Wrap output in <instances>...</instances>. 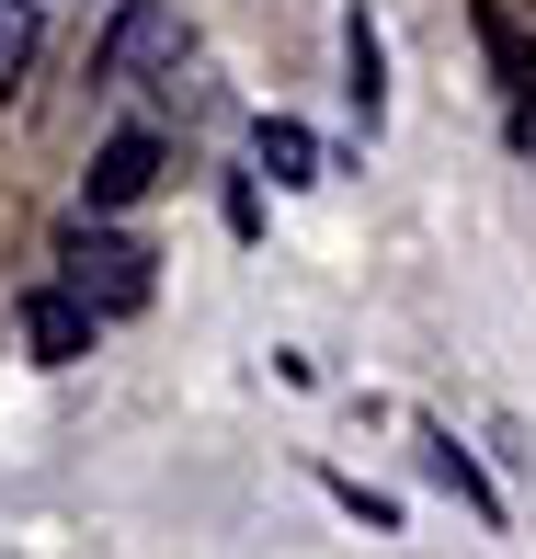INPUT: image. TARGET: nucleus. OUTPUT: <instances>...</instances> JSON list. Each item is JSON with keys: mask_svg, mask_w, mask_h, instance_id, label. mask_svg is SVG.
<instances>
[{"mask_svg": "<svg viewBox=\"0 0 536 559\" xmlns=\"http://www.w3.org/2000/svg\"><path fill=\"white\" fill-rule=\"evenodd\" d=\"M183 46H194V23H183V0H115V23H104V46H92V81H148V69H183Z\"/></svg>", "mask_w": 536, "mask_h": 559, "instance_id": "f03ea898", "label": "nucleus"}, {"mask_svg": "<svg viewBox=\"0 0 536 559\" xmlns=\"http://www.w3.org/2000/svg\"><path fill=\"white\" fill-rule=\"evenodd\" d=\"M251 148H263V171H274V183H320V138H309V126L263 115V138H251Z\"/></svg>", "mask_w": 536, "mask_h": 559, "instance_id": "0eeeda50", "label": "nucleus"}, {"mask_svg": "<svg viewBox=\"0 0 536 559\" xmlns=\"http://www.w3.org/2000/svg\"><path fill=\"white\" fill-rule=\"evenodd\" d=\"M148 183H160V138H148V126H126V138H104V148H92L81 217H115V206H138Z\"/></svg>", "mask_w": 536, "mask_h": 559, "instance_id": "20e7f679", "label": "nucleus"}, {"mask_svg": "<svg viewBox=\"0 0 536 559\" xmlns=\"http://www.w3.org/2000/svg\"><path fill=\"white\" fill-rule=\"evenodd\" d=\"M23 69H35V0H0V104L23 92Z\"/></svg>", "mask_w": 536, "mask_h": 559, "instance_id": "6e6552de", "label": "nucleus"}, {"mask_svg": "<svg viewBox=\"0 0 536 559\" xmlns=\"http://www.w3.org/2000/svg\"><path fill=\"white\" fill-rule=\"evenodd\" d=\"M58 286L69 297H92V309H104V320H126V309H148V251L138 240H115V228H92V217H69L58 228Z\"/></svg>", "mask_w": 536, "mask_h": 559, "instance_id": "f257e3e1", "label": "nucleus"}, {"mask_svg": "<svg viewBox=\"0 0 536 559\" xmlns=\"http://www.w3.org/2000/svg\"><path fill=\"white\" fill-rule=\"evenodd\" d=\"M92 332H104L92 297H69V286H35V297H23V354H35V366H81Z\"/></svg>", "mask_w": 536, "mask_h": 559, "instance_id": "7ed1b4c3", "label": "nucleus"}, {"mask_svg": "<svg viewBox=\"0 0 536 559\" xmlns=\"http://www.w3.org/2000/svg\"><path fill=\"white\" fill-rule=\"evenodd\" d=\"M422 468H433V479H445V491H456V502H468V514H479V525H502V491H491V479H479V456H468V445H456V435H422Z\"/></svg>", "mask_w": 536, "mask_h": 559, "instance_id": "423d86ee", "label": "nucleus"}, {"mask_svg": "<svg viewBox=\"0 0 536 559\" xmlns=\"http://www.w3.org/2000/svg\"><path fill=\"white\" fill-rule=\"evenodd\" d=\"M343 92H354V115H389V46H377V12H343Z\"/></svg>", "mask_w": 536, "mask_h": 559, "instance_id": "39448f33", "label": "nucleus"}, {"mask_svg": "<svg viewBox=\"0 0 536 559\" xmlns=\"http://www.w3.org/2000/svg\"><path fill=\"white\" fill-rule=\"evenodd\" d=\"M479 35H491L502 81H536V58H525V35H514V12H502V0H479Z\"/></svg>", "mask_w": 536, "mask_h": 559, "instance_id": "1a4fd4ad", "label": "nucleus"}]
</instances>
